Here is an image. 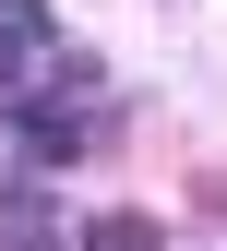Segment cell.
<instances>
[{
	"label": "cell",
	"mask_w": 227,
	"mask_h": 251,
	"mask_svg": "<svg viewBox=\"0 0 227 251\" xmlns=\"http://www.w3.org/2000/svg\"><path fill=\"white\" fill-rule=\"evenodd\" d=\"M84 251H168V227H155L144 203H108V215L84 227Z\"/></svg>",
	"instance_id": "cell-1"
},
{
	"label": "cell",
	"mask_w": 227,
	"mask_h": 251,
	"mask_svg": "<svg viewBox=\"0 0 227 251\" xmlns=\"http://www.w3.org/2000/svg\"><path fill=\"white\" fill-rule=\"evenodd\" d=\"M24 155H36V168H72L84 132H72V120H48V108H24Z\"/></svg>",
	"instance_id": "cell-2"
},
{
	"label": "cell",
	"mask_w": 227,
	"mask_h": 251,
	"mask_svg": "<svg viewBox=\"0 0 227 251\" xmlns=\"http://www.w3.org/2000/svg\"><path fill=\"white\" fill-rule=\"evenodd\" d=\"M0 251H60V239H48V215H24V203H12V239H0Z\"/></svg>",
	"instance_id": "cell-3"
}]
</instances>
